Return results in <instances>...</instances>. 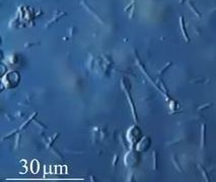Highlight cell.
I'll return each mask as SVG.
<instances>
[{"instance_id":"cell-5","label":"cell","mask_w":216,"mask_h":182,"mask_svg":"<svg viewBox=\"0 0 216 182\" xmlns=\"http://www.w3.org/2000/svg\"><path fill=\"white\" fill-rule=\"evenodd\" d=\"M36 115H37V112H36V113H35V114H34V115H33V116H30V117H29V119H28V120H27V121H26V123H25V124H23V125H22V127H21V128H20V129H23V128H24V127H26V125H27V124H28V123H29V121H30V120H32V119H33V118H34V117H35V116H36Z\"/></svg>"},{"instance_id":"cell-6","label":"cell","mask_w":216,"mask_h":182,"mask_svg":"<svg viewBox=\"0 0 216 182\" xmlns=\"http://www.w3.org/2000/svg\"><path fill=\"white\" fill-rule=\"evenodd\" d=\"M171 65H172V63H168V64H166V66H165V67H164V68H163V69H162V70L159 72V74H163V72H164V71H165V70H166V69H167L169 66H171Z\"/></svg>"},{"instance_id":"cell-1","label":"cell","mask_w":216,"mask_h":182,"mask_svg":"<svg viewBox=\"0 0 216 182\" xmlns=\"http://www.w3.org/2000/svg\"><path fill=\"white\" fill-rule=\"evenodd\" d=\"M180 26H181V30H182V34H183V36H184V39L186 40L187 43H189V42H190V38H189V36H188V34H187L186 26H185V19H184V17L182 16V15L180 16Z\"/></svg>"},{"instance_id":"cell-4","label":"cell","mask_w":216,"mask_h":182,"mask_svg":"<svg viewBox=\"0 0 216 182\" xmlns=\"http://www.w3.org/2000/svg\"><path fill=\"white\" fill-rule=\"evenodd\" d=\"M156 158H157V155H156V152L154 151L153 152V168L154 169H157V162H156Z\"/></svg>"},{"instance_id":"cell-3","label":"cell","mask_w":216,"mask_h":182,"mask_svg":"<svg viewBox=\"0 0 216 182\" xmlns=\"http://www.w3.org/2000/svg\"><path fill=\"white\" fill-rule=\"evenodd\" d=\"M188 4H189L190 8H191V9H192V10L194 11V13H195V14L197 15V16H198V17H201V13H200V12H199V11H198V10H197V9H196L195 7H194V5H193V4L191 3V2H188Z\"/></svg>"},{"instance_id":"cell-8","label":"cell","mask_w":216,"mask_h":182,"mask_svg":"<svg viewBox=\"0 0 216 182\" xmlns=\"http://www.w3.org/2000/svg\"><path fill=\"white\" fill-rule=\"evenodd\" d=\"M184 1H185V0H181V1H180V2H181V3H183Z\"/></svg>"},{"instance_id":"cell-7","label":"cell","mask_w":216,"mask_h":182,"mask_svg":"<svg viewBox=\"0 0 216 182\" xmlns=\"http://www.w3.org/2000/svg\"><path fill=\"white\" fill-rule=\"evenodd\" d=\"M117 160H118V155H115V161L113 162V165H114V166L116 165V163H117Z\"/></svg>"},{"instance_id":"cell-2","label":"cell","mask_w":216,"mask_h":182,"mask_svg":"<svg viewBox=\"0 0 216 182\" xmlns=\"http://www.w3.org/2000/svg\"><path fill=\"white\" fill-rule=\"evenodd\" d=\"M206 125H202V141H201V147H205V133H206Z\"/></svg>"}]
</instances>
